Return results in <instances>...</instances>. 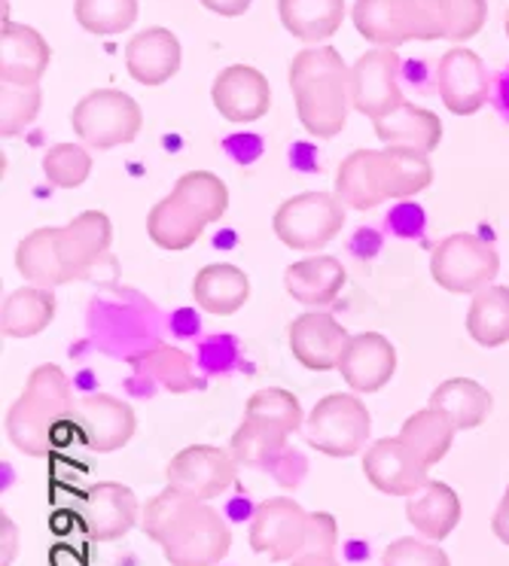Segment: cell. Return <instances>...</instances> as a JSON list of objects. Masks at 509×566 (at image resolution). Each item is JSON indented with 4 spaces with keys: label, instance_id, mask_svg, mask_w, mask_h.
Listing matches in <instances>:
<instances>
[{
    "label": "cell",
    "instance_id": "cell-43",
    "mask_svg": "<svg viewBox=\"0 0 509 566\" xmlns=\"http://www.w3.org/2000/svg\"><path fill=\"white\" fill-rule=\"evenodd\" d=\"M488 3L485 0H443L446 40H470L485 25Z\"/></svg>",
    "mask_w": 509,
    "mask_h": 566
},
{
    "label": "cell",
    "instance_id": "cell-41",
    "mask_svg": "<svg viewBox=\"0 0 509 566\" xmlns=\"http://www.w3.org/2000/svg\"><path fill=\"white\" fill-rule=\"evenodd\" d=\"M193 503H196V496H189V493L177 491V488L168 484L165 491L156 493V496L144 505V512H141V530L159 545V542L168 536V530L175 527Z\"/></svg>",
    "mask_w": 509,
    "mask_h": 566
},
{
    "label": "cell",
    "instance_id": "cell-25",
    "mask_svg": "<svg viewBox=\"0 0 509 566\" xmlns=\"http://www.w3.org/2000/svg\"><path fill=\"white\" fill-rule=\"evenodd\" d=\"M193 296L199 302L201 311H208L214 317H232L245 308L250 296V281L245 271L229 262H214L196 274L193 281Z\"/></svg>",
    "mask_w": 509,
    "mask_h": 566
},
{
    "label": "cell",
    "instance_id": "cell-17",
    "mask_svg": "<svg viewBox=\"0 0 509 566\" xmlns=\"http://www.w3.org/2000/svg\"><path fill=\"white\" fill-rule=\"evenodd\" d=\"M211 98L217 113L229 123H257L269 113L272 88H269V80L257 67L232 64V67L217 74Z\"/></svg>",
    "mask_w": 509,
    "mask_h": 566
},
{
    "label": "cell",
    "instance_id": "cell-11",
    "mask_svg": "<svg viewBox=\"0 0 509 566\" xmlns=\"http://www.w3.org/2000/svg\"><path fill=\"white\" fill-rule=\"evenodd\" d=\"M399 55L394 50H370L363 52L349 76V101L351 107L370 119H382L387 113L406 104L399 92Z\"/></svg>",
    "mask_w": 509,
    "mask_h": 566
},
{
    "label": "cell",
    "instance_id": "cell-51",
    "mask_svg": "<svg viewBox=\"0 0 509 566\" xmlns=\"http://www.w3.org/2000/svg\"><path fill=\"white\" fill-rule=\"evenodd\" d=\"M507 493H509V484H507Z\"/></svg>",
    "mask_w": 509,
    "mask_h": 566
},
{
    "label": "cell",
    "instance_id": "cell-36",
    "mask_svg": "<svg viewBox=\"0 0 509 566\" xmlns=\"http://www.w3.org/2000/svg\"><path fill=\"white\" fill-rule=\"evenodd\" d=\"M74 15L83 31L111 38L135 25L137 0H74Z\"/></svg>",
    "mask_w": 509,
    "mask_h": 566
},
{
    "label": "cell",
    "instance_id": "cell-7",
    "mask_svg": "<svg viewBox=\"0 0 509 566\" xmlns=\"http://www.w3.org/2000/svg\"><path fill=\"white\" fill-rule=\"evenodd\" d=\"M500 271V256L491 244L470 232H458L439 241L430 256V274L446 293L476 296L479 290L491 286Z\"/></svg>",
    "mask_w": 509,
    "mask_h": 566
},
{
    "label": "cell",
    "instance_id": "cell-13",
    "mask_svg": "<svg viewBox=\"0 0 509 566\" xmlns=\"http://www.w3.org/2000/svg\"><path fill=\"white\" fill-rule=\"evenodd\" d=\"M427 463L399 436L378 439L363 451V475L387 496H415L427 488Z\"/></svg>",
    "mask_w": 509,
    "mask_h": 566
},
{
    "label": "cell",
    "instance_id": "cell-3",
    "mask_svg": "<svg viewBox=\"0 0 509 566\" xmlns=\"http://www.w3.org/2000/svg\"><path fill=\"white\" fill-rule=\"evenodd\" d=\"M351 19L375 50H397L409 40H446L443 0H357Z\"/></svg>",
    "mask_w": 509,
    "mask_h": 566
},
{
    "label": "cell",
    "instance_id": "cell-32",
    "mask_svg": "<svg viewBox=\"0 0 509 566\" xmlns=\"http://www.w3.org/2000/svg\"><path fill=\"white\" fill-rule=\"evenodd\" d=\"M455 432H458V427L443 408L427 406L422 411H415L412 418H406L403 430H399V439L409 444L427 467H436L451 451Z\"/></svg>",
    "mask_w": 509,
    "mask_h": 566
},
{
    "label": "cell",
    "instance_id": "cell-44",
    "mask_svg": "<svg viewBox=\"0 0 509 566\" xmlns=\"http://www.w3.org/2000/svg\"><path fill=\"white\" fill-rule=\"evenodd\" d=\"M335 542H339L335 517L326 515V512H311L309 539H305V552L302 554H333Z\"/></svg>",
    "mask_w": 509,
    "mask_h": 566
},
{
    "label": "cell",
    "instance_id": "cell-9",
    "mask_svg": "<svg viewBox=\"0 0 509 566\" xmlns=\"http://www.w3.org/2000/svg\"><path fill=\"white\" fill-rule=\"evenodd\" d=\"M309 521L311 512H305L302 505L287 500V496H272L250 517V548L257 554H266L274 564L293 560L305 552Z\"/></svg>",
    "mask_w": 509,
    "mask_h": 566
},
{
    "label": "cell",
    "instance_id": "cell-12",
    "mask_svg": "<svg viewBox=\"0 0 509 566\" xmlns=\"http://www.w3.org/2000/svg\"><path fill=\"white\" fill-rule=\"evenodd\" d=\"M74 430L89 451L111 454V451H120L135 439L137 415L135 408L123 399L95 394L80 399L74 406Z\"/></svg>",
    "mask_w": 509,
    "mask_h": 566
},
{
    "label": "cell",
    "instance_id": "cell-34",
    "mask_svg": "<svg viewBox=\"0 0 509 566\" xmlns=\"http://www.w3.org/2000/svg\"><path fill=\"white\" fill-rule=\"evenodd\" d=\"M430 406L443 408L458 430H476L491 415V394L472 378H448L434 390Z\"/></svg>",
    "mask_w": 509,
    "mask_h": 566
},
{
    "label": "cell",
    "instance_id": "cell-40",
    "mask_svg": "<svg viewBox=\"0 0 509 566\" xmlns=\"http://www.w3.org/2000/svg\"><path fill=\"white\" fill-rule=\"evenodd\" d=\"M43 174L59 189H76L86 184L92 174V156L83 144H55L43 156Z\"/></svg>",
    "mask_w": 509,
    "mask_h": 566
},
{
    "label": "cell",
    "instance_id": "cell-29",
    "mask_svg": "<svg viewBox=\"0 0 509 566\" xmlns=\"http://www.w3.org/2000/svg\"><path fill=\"white\" fill-rule=\"evenodd\" d=\"M205 229L208 222L201 220L196 210L187 208L175 192L162 198L159 205H153L147 217L149 241L162 250H187L199 241Z\"/></svg>",
    "mask_w": 509,
    "mask_h": 566
},
{
    "label": "cell",
    "instance_id": "cell-6",
    "mask_svg": "<svg viewBox=\"0 0 509 566\" xmlns=\"http://www.w3.org/2000/svg\"><path fill=\"white\" fill-rule=\"evenodd\" d=\"M345 226V205L333 192H302L274 210L272 229L290 250H321Z\"/></svg>",
    "mask_w": 509,
    "mask_h": 566
},
{
    "label": "cell",
    "instance_id": "cell-47",
    "mask_svg": "<svg viewBox=\"0 0 509 566\" xmlns=\"http://www.w3.org/2000/svg\"><path fill=\"white\" fill-rule=\"evenodd\" d=\"M491 533L503 545H509V493H503V500H500L495 517H491Z\"/></svg>",
    "mask_w": 509,
    "mask_h": 566
},
{
    "label": "cell",
    "instance_id": "cell-26",
    "mask_svg": "<svg viewBox=\"0 0 509 566\" xmlns=\"http://www.w3.org/2000/svg\"><path fill=\"white\" fill-rule=\"evenodd\" d=\"M406 517L424 539L443 542L460 524V496L443 481H427V488L409 496Z\"/></svg>",
    "mask_w": 509,
    "mask_h": 566
},
{
    "label": "cell",
    "instance_id": "cell-19",
    "mask_svg": "<svg viewBox=\"0 0 509 566\" xmlns=\"http://www.w3.org/2000/svg\"><path fill=\"white\" fill-rule=\"evenodd\" d=\"M339 371L354 394H378L397 371V350L382 333L351 335Z\"/></svg>",
    "mask_w": 509,
    "mask_h": 566
},
{
    "label": "cell",
    "instance_id": "cell-42",
    "mask_svg": "<svg viewBox=\"0 0 509 566\" xmlns=\"http://www.w3.org/2000/svg\"><path fill=\"white\" fill-rule=\"evenodd\" d=\"M382 566H451V560L436 542L403 536L387 545L382 554Z\"/></svg>",
    "mask_w": 509,
    "mask_h": 566
},
{
    "label": "cell",
    "instance_id": "cell-28",
    "mask_svg": "<svg viewBox=\"0 0 509 566\" xmlns=\"http://www.w3.org/2000/svg\"><path fill=\"white\" fill-rule=\"evenodd\" d=\"M55 317V296L46 286H19L3 298L0 329L7 338H34Z\"/></svg>",
    "mask_w": 509,
    "mask_h": 566
},
{
    "label": "cell",
    "instance_id": "cell-1",
    "mask_svg": "<svg viewBox=\"0 0 509 566\" xmlns=\"http://www.w3.org/2000/svg\"><path fill=\"white\" fill-rule=\"evenodd\" d=\"M349 76L351 67L333 46H309L297 52L290 64V88L299 123L311 137L330 140L345 128L351 107Z\"/></svg>",
    "mask_w": 509,
    "mask_h": 566
},
{
    "label": "cell",
    "instance_id": "cell-4",
    "mask_svg": "<svg viewBox=\"0 0 509 566\" xmlns=\"http://www.w3.org/2000/svg\"><path fill=\"white\" fill-rule=\"evenodd\" d=\"M370 430H373V420L357 396L330 394L311 408L302 432L314 451L333 457V460H345V457L361 454L363 444L370 439Z\"/></svg>",
    "mask_w": 509,
    "mask_h": 566
},
{
    "label": "cell",
    "instance_id": "cell-49",
    "mask_svg": "<svg viewBox=\"0 0 509 566\" xmlns=\"http://www.w3.org/2000/svg\"><path fill=\"white\" fill-rule=\"evenodd\" d=\"M500 104H503V107L509 111V74L500 80V95H497V107H500Z\"/></svg>",
    "mask_w": 509,
    "mask_h": 566
},
{
    "label": "cell",
    "instance_id": "cell-46",
    "mask_svg": "<svg viewBox=\"0 0 509 566\" xmlns=\"http://www.w3.org/2000/svg\"><path fill=\"white\" fill-rule=\"evenodd\" d=\"M205 10H211V13L224 15V19H238V15L248 13L250 0H199Z\"/></svg>",
    "mask_w": 509,
    "mask_h": 566
},
{
    "label": "cell",
    "instance_id": "cell-14",
    "mask_svg": "<svg viewBox=\"0 0 509 566\" xmlns=\"http://www.w3.org/2000/svg\"><path fill=\"white\" fill-rule=\"evenodd\" d=\"M141 505L132 488L120 481H98L92 484L80 503V524L89 539L113 542L123 539L128 530L137 524Z\"/></svg>",
    "mask_w": 509,
    "mask_h": 566
},
{
    "label": "cell",
    "instance_id": "cell-23",
    "mask_svg": "<svg viewBox=\"0 0 509 566\" xmlns=\"http://www.w3.org/2000/svg\"><path fill=\"white\" fill-rule=\"evenodd\" d=\"M345 283H349L345 265L333 256L299 259L284 271L287 293L305 308H330L345 290Z\"/></svg>",
    "mask_w": 509,
    "mask_h": 566
},
{
    "label": "cell",
    "instance_id": "cell-21",
    "mask_svg": "<svg viewBox=\"0 0 509 566\" xmlns=\"http://www.w3.org/2000/svg\"><path fill=\"white\" fill-rule=\"evenodd\" d=\"M59 256H62L64 269L71 274V281H83L89 269L107 256V250L113 244V222L107 213L101 210H86L74 220L67 222L64 229H59Z\"/></svg>",
    "mask_w": 509,
    "mask_h": 566
},
{
    "label": "cell",
    "instance_id": "cell-15",
    "mask_svg": "<svg viewBox=\"0 0 509 566\" xmlns=\"http://www.w3.org/2000/svg\"><path fill=\"white\" fill-rule=\"evenodd\" d=\"M351 335L330 311H305L290 323V350L309 371L339 369Z\"/></svg>",
    "mask_w": 509,
    "mask_h": 566
},
{
    "label": "cell",
    "instance_id": "cell-45",
    "mask_svg": "<svg viewBox=\"0 0 509 566\" xmlns=\"http://www.w3.org/2000/svg\"><path fill=\"white\" fill-rule=\"evenodd\" d=\"M19 554V527L10 515L0 517V566H13Z\"/></svg>",
    "mask_w": 509,
    "mask_h": 566
},
{
    "label": "cell",
    "instance_id": "cell-22",
    "mask_svg": "<svg viewBox=\"0 0 509 566\" xmlns=\"http://www.w3.org/2000/svg\"><path fill=\"white\" fill-rule=\"evenodd\" d=\"M184 50L168 28H147L125 43V67L141 86H162L180 71Z\"/></svg>",
    "mask_w": 509,
    "mask_h": 566
},
{
    "label": "cell",
    "instance_id": "cell-31",
    "mask_svg": "<svg viewBox=\"0 0 509 566\" xmlns=\"http://www.w3.org/2000/svg\"><path fill=\"white\" fill-rule=\"evenodd\" d=\"M290 432H284L281 427H272L260 418H245V423L238 427L236 436H232V444L229 451L236 454V460L241 467L250 469H278L281 460L290 454Z\"/></svg>",
    "mask_w": 509,
    "mask_h": 566
},
{
    "label": "cell",
    "instance_id": "cell-18",
    "mask_svg": "<svg viewBox=\"0 0 509 566\" xmlns=\"http://www.w3.org/2000/svg\"><path fill=\"white\" fill-rule=\"evenodd\" d=\"M52 50L38 28L3 19L0 28V83L40 86L50 67Z\"/></svg>",
    "mask_w": 509,
    "mask_h": 566
},
{
    "label": "cell",
    "instance_id": "cell-27",
    "mask_svg": "<svg viewBox=\"0 0 509 566\" xmlns=\"http://www.w3.org/2000/svg\"><path fill=\"white\" fill-rule=\"evenodd\" d=\"M281 25L302 43L321 46L345 19V0H278Z\"/></svg>",
    "mask_w": 509,
    "mask_h": 566
},
{
    "label": "cell",
    "instance_id": "cell-35",
    "mask_svg": "<svg viewBox=\"0 0 509 566\" xmlns=\"http://www.w3.org/2000/svg\"><path fill=\"white\" fill-rule=\"evenodd\" d=\"M187 208L199 213L201 220L217 222L224 220L226 210H229V189L226 184L211 171H189L184 177H177L175 189H172Z\"/></svg>",
    "mask_w": 509,
    "mask_h": 566
},
{
    "label": "cell",
    "instance_id": "cell-10",
    "mask_svg": "<svg viewBox=\"0 0 509 566\" xmlns=\"http://www.w3.org/2000/svg\"><path fill=\"white\" fill-rule=\"evenodd\" d=\"M165 475L177 491L196 496L199 503H211L232 488L238 475V460L232 451L217 448V444H189L180 454L172 457Z\"/></svg>",
    "mask_w": 509,
    "mask_h": 566
},
{
    "label": "cell",
    "instance_id": "cell-24",
    "mask_svg": "<svg viewBox=\"0 0 509 566\" xmlns=\"http://www.w3.org/2000/svg\"><path fill=\"white\" fill-rule=\"evenodd\" d=\"M373 128L375 137L385 147L415 149V153H424V156H430L439 147V140H443V123H439V116L424 111V107H415L409 101L394 113L375 119Z\"/></svg>",
    "mask_w": 509,
    "mask_h": 566
},
{
    "label": "cell",
    "instance_id": "cell-48",
    "mask_svg": "<svg viewBox=\"0 0 509 566\" xmlns=\"http://www.w3.org/2000/svg\"><path fill=\"white\" fill-rule=\"evenodd\" d=\"M290 566H339L333 554H299L290 560Z\"/></svg>",
    "mask_w": 509,
    "mask_h": 566
},
{
    "label": "cell",
    "instance_id": "cell-50",
    "mask_svg": "<svg viewBox=\"0 0 509 566\" xmlns=\"http://www.w3.org/2000/svg\"><path fill=\"white\" fill-rule=\"evenodd\" d=\"M507 38H509V13H507Z\"/></svg>",
    "mask_w": 509,
    "mask_h": 566
},
{
    "label": "cell",
    "instance_id": "cell-38",
    "mask_svg": "<svg viewBox=\"0 0 509 566\" xmlns=\"http://www.w3.org/2000/svg\"><path fill=\"white\" fill-rule=\"evenodd\" d=\"M245 418H260L272 427H281L290 436L305 430V415H302L299 399L281 387H262L250 396L248 406H245Z\"/></svg>",
    "mask_w": 509,
    "mask_h": 566
},
{
    "label": "cell",
    "instance_id": "cell-33",
    "mask_svg": "<svg viewBox=\"0 0 509 566\" xmlns=\"http://www.w3.org/2000/svg\"><path fill=\"white\" fill-rule=\"evenodd\" d=\"M467 333L476 345L500 347L509 342V286L491 283L479 290L467 311Z\"/></svg>",
    "mask_w": 509,
    "mask_h": 566
},
{
    "label": "cell",
    "instance_id": "cell-8",
    "mask_svg": "<svg viewBox=\"0 0 509 566\" xmlns=\"http://www.w3.org/2000/svg\"><path fill=\"white\" fill-rule=\"evenodd\" d=\"M159 548L172 566H217L232 552V530L226 527L214 505L196 500L168 530Z\"/></svg>",
    "mask_w": 509,
    "mask_h": 566
},
{
    "label": "cell",
    "instance_id": "cell-5",
    "mask_svg": "<svg viewBox=\"0 0 509 566\" xmlns=\"http://www.w3.org/2000/svg\"><path fill=\"white\" fill-rule=\"evenodd\" d=\"M76 137L92 149H113L132 144L141 135L144 113L132 95H125L120 88H98L89 92L86 98H80L74 107Z\"/></svg>",
    "mask_w": 509,
    "mask_h": 566
},
{
    "label": "cell",
    "instance_id": "cell-39",
    "mask_svg": "<svg viewBox=\"0 0 509 566\" xmlns=\"http://www.w3.org/2000/svg\"><path fill=\"white\" fill-rule=\"evenodd\" d=\"M40 107H43V92H40V86L0 83V135H22L28 125L38 119Z\"/></svg>",
    "mask_w": 509,
    "mask_h": 566
},
{
    "label": "cell",
    "instance_id": "cell-30",
    "mask_svg": "<svg viewBox=\"0 0 509 566\" xmlns=\"http://www.w3.org/2000/svg\"><path fill=\"white\" fill-rule=\"evenodd\" d=\"M59 229H34L25 234L19 247H15V269L34 286H64L71 281V274L64 269L62 256H59Z\"/></svg>",
    "mask_w": 509,
    "mask_h": 566
},
{
    "label": "cell",
    "instance_id": "cell-16",
    "mask_svg": "<svg viewBox=\"0 0 509 566\" xmlns=\"http://www.w3.org/2000/svg\"><path fill=\"white\" fill-rule=\"evenodd\" d=\"M436 88H439L443 104L455 116H472L476 111H482L491 83H488L482 59L467 46H455L439 59Z\"/></svg>",
    "mask_w": 509,
    "mask_h": 566
},
{
    "label": "cell",
    "instance_id": "cell-37",
    "mask_svg": "<svg viewBox=\"0 0 509 566\" xmlns=\"http://www.w3.org/2000/svg\"><path fill=\"white\" fill-rule=\"evenodd\" d=\"M335 196L342 198L345 208L354 210H373L382 205L370 177V149H357L342 161V168L335 174Z\"/></svg>",
    "mask_w": 509,
    "mask_h": 566
},
{
    "label": "cell",
    "instance_id": "cell-2",
    "mask_svg": "<svg viewBox=\"0 0 509 566\" xmlns=\"http://www.w3.org/2000/svg\"><path fill=\"white\" fill-rule=\"evenodd\" d=\"M67 423H74V396L67 375L55 363H43L28 375L25 390L7 411V439L22 454L43 457L50 454L59 430Z\"/></svg>",
    "mask_w": 509,
    "mask_h": 566
},
{
    "label": "cell",
    "instance_id": "cell-20",
    "mask_svg": "<svg viewBox=\"0 0 509 566\" xmlns=\"http://www.w3.org/2000/svg\"><path fill=\"white\" fill-rule=\"evenodd\" d=\"M370 177L382 201L412 198L434 184V165L424 153H415V149H370Z\"/></svg>",
    "mask_w": 509,
    "mask_h": 566
}]
</instances>
